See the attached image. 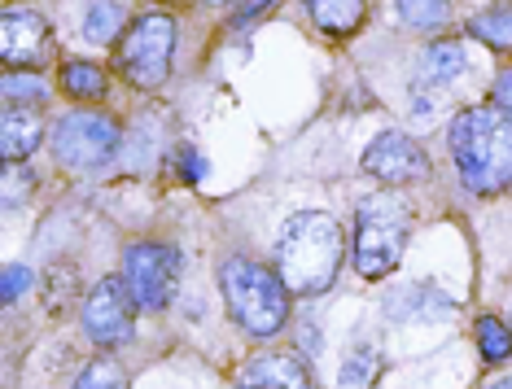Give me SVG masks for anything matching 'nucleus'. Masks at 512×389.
Listing matches in <instances>:
<instances>
[{
    "label": "nucleus",
    "instance_id": "423d86ee",
    "mask_svg": "<svg viewBox=\"0 0 512 389\" xmlns=\"http://www.w3.org/2000/svg\"><path fill=\"white\" fill-rule=\"evenodd\" d=\"M114 149H119V123L97 110H71L53 127L57 162H66V167H75V171L106 167L114 158Z\"/></svg>",
    "mask_w": 512,
    "mask_h": 389
},
{
    "label": "nucleus",
    "instance_id": "2eb2a0df",
    "mask_svg": "<svg viewBox=\"0 0 512 389\" xmlns=\"http://www.w3.org/2000/svg\"><path fill=\"white\" fill-rule=\"evenodd\" d=\"M464 49L456 40H442L434 44V49L425 53V62H421V75L429 79V84H451V79H460L464 75Z\"/></svg>",
    "mask_w": 512,
    "mask_h": 389
},
{
    "label": "nucleus",
    "instance_id": "6e6552de",
    "mask_svg": "<svg viewBox=\"0 0 512 389\" xmlns=\"http://www.w3.org/2000/svg\"><path fill=\"white\" fill-rule=\"evenodd\" d=\"M136 311H141V306H136L127 280L123 276H106L101 285H92V293L84 298L79 320H84L88 341H97V346H123V341L132 337V328H136Z\"/></svg>",
    "mask_w": 512,
    "mask_h": 389
},
{
    "label": "nucleus",
    "instance_id": "412c9836",
    "mask_svg": "<svg viewBox=\"0 0 512 389\" xmlns=\"http://www.w3.org/2000/svg\"><path fill=\"white\" fill-rule=\"evenodd\" d=\"M75 389H127V372L114 359H97V363H88V368L79 372Z\"/></svg>",
    "mask_w": 512,
    "mask_h": 389
},
{
    "label": "nucleus",
    "instance_id": "a878e982",
    "mask_svg": "<svg viewBox=\"0 0 512 389\" xmlns=\"http://www.w3.org/2000/svg\"><path fill=\"white\" fill-rule=\"evenodd\" d=\"M267 5H272V0H246V5H241V9H237V18H232V22H237V27H241V22H250L254 14H263V9H267Z\"/></svg>",
    "mask_w": 512,
    "mask_h": 389
},
{
    "label": "nucleus",
    "instance_id": "4be33fe9",
    "mask_svg": "<svg viewBox=\"0 0 512 389\" xmlns=\"http://www.w3.org/2000/svg\"><path fill=\"white\" fill-rule=\"evenodd\" d=\"M5 97H9V105H18V101H44V97H49V92H44V84H40V79H22V75H14V70H9V75H5Z\"/></svg>",
    "mask_w": 512,
    "mask_h": 389
},
{
    "label": "nucleus",
    "instance_id": "c85d7f7f",
    "mask_svg": "<svg viewBox=\"0 0 512 389\" xmlns=\"http://www.w3.org/2000/svg\"><path fill=\"white\" fill-rule=\"evenodd\" d=\"M211 5H228V0H211Z\"/></svg>",
    "mask_w": 512,
    "mask_h": 389
},
{
    "label": "nucleus",
    "instance_id": "0eeeda50",
    "mask_svg": "<svg viewBox=\"0 0 512 389\" xmlns=\"http://www.w3.org/2000/svg\"><path fill=\"white\" fill-rule=\"evenodd\" d=\"M123 280L141 311H162L180 280V250L162 241H136L123 250Z\"/></svg>",
    "mask_w": 512,
    "mask_h": 389
},
{
    "label": "nucleus",
    "instance_id": "1a4fd4ad",
    "mask_svg": "<svg viewBox=\"0 0 512 389\" xmlns=\"http://www.w3.org/2000/svg\"><path fill=\"white\" fill-rule=\"evenodd\" d=\"M364 171L381 184H416L429 175V153L403 132H381L364 149Z\"/></svg>",
    "mask_w": 512,
    "mask_h": 389
},
{
    "label": "nucleus",
    "instance_id": "f3484780",
    "mask_svg": "<svg viewBox=\"0 0 512 389\" xmlns=\"http://www.w3.org/2000/svg\"><path fill=\"white\" fill-rule=\"evenodd\" d=\"M377 372H381V359L372 346H355L346 355L342 372H337V389H372L377 385Z\"/></svg>",
    "mask_w": 512,
    "mask_h": 389
},
{
    "label": "nucleus",
    "instance_id": "bb28decb",
    "mask_svg": "<svg viewBox=\"0 0 512 389\" xmlns=\"http://www.w3.org/2000/svg\"><path fill=\"white\" fill-rule=\"evenodd\" d=\"M184 175H189V180H197V175H202V162H197L193 149H184Z\"/></svg>",
    "mask_w": 512,
    "mask_h": 389
},
{
    "label": "nucleus",
    "instance_id": "aec40b11",
    "mask_svg": "<svg viewBox=\"0 0 512 389\" xmlns=\"http://www.w3.org/2000/svg\"><path fill=\"white\" fill-rule=\"evenodd\" d=\"M477 350H482L486 363L512 359V333L495 320V315H482V320H477Z\"/></svg>",
    "mask_w": 512,
    "mask_h": 389
},
{
    "label": "nucleus",
    "instance_id": "9b49d317",
    "mask_svg": "<svg viewBox=\"0 0 512 389\" xmlns=\"http://www.w3.org/2000/svg\"><path fill=\"white\" fill-rule=\"evenodd\" d=\"M237 389H316V381L302 368V359L272 350V355H259L241 368Z\"/></svg>",
    "mask_w": 512,
    "mask_h": 389
},
{
    "label": "nucleus",
    "instance_id": "6ab92c4d",
    "mask_svg": "<svg viewBox=\"0 0 512 389\" xmlns=\"http://www.w3.org/2000/svg\"><path fill=\"white\" fill-rule=\"evenodd\" d=\"M394 5H399V18L412 31H442L451 18L447 0H394Z\"/></svg>",
    "mask_w": 512,
    "mask_h": 389
},
{
    "label": "nucleus",
    "instance_id": "5701e85b",
    "mask_svg": "<svg viewBox=\"0 0 512 389\" xmlns=\"http://www.w3.org/2000/svg\"><path fill=\"white\" fill-rule=\"evenodd\" d=\"M31 188H36V175L22 171L18 162H9V171H5V206L14 210L22 202V193H31Z\"/></svg>",
    "mask_w": 512,
    "mask_h": 389
},
{
    "label": "nucleus",
    "instance_id": "f03ea898",
    "mask_svg": "<svg viewBox=\"0 0 512 389\" xmlns=\"http://www.w3.org/2000/svg\"><path fill=\"white\" fill-rule=\"evenodd\" d=\"M447 145L469 193H499L512 184V119L495 105H473L456 114Z\"/></svg>",
    "mask_w": 512,
    "mask_h": 389
},
{
    "label": "nucleus",
    "instance_id": "a211bd4d",
    "mask_svg": "<svg viewBox=\"0 0 512 389\" xmlns=\"http://www.w3.org/2000/svg\"><path fill=\"white\" fill-rule=\"evenodd\" d=\"M62 88L79 101H97V97H106V70L92 66V62H66L62 66Z\"/></svg>",
    "mask_w": 512,
    "mask_h": 389
},
{
    "label": "nucleus",
    "instance_id": "ddd939ff",
    "mask_svg": "<svg viewBox=\"0 0 512 389\" xmlns=\"http://www.w3.org/2000/svg\"><path fill=\"white\" fill-rule=\"evenodd\" d=\"M307 14L316 18V27L342 35V31H355L364 22V0H302Z\"/></svg>",
    "mask_w": 512,
    "mask_h": 389
},
{
    "label": "nucleus",
    "instance_id": "9d476101",
    "mask_svg": "<svg viewBox=\"0 0 512 389\" xmlns=\"http://www.w3.org/2000/svg\"><path fill=\"white\" fill-rule=\"evenodd\" d=\"M0 53H5V66H44L53 57V31L49 22L31 9H5L0 18Z\"/></svg>",
    "mask_w": 512,
    "mask_h": 389
},
{
    "label": "nucleus",
    "instance_id": "f8f14e48",
    "mask_svg": "<svg viewBox=\"0 0 512 389\" xmlns=\"http://www.w3.org/2000/svg\"><path fill=\"white\" fill-rule=\"evenodd\" d=\"M40 140H44L40 110H31V105H5V114H0V158L5 162L31 158Z\"/></svg>",
    "mask_w": 512,
    "mask_h": 389
},
{
    "label": "nucleus",
    "instance_id": "f257e3e1",
    "mask_svg": "<svg viewBox=\"0 0 512 389\" xmlns=\"http://www.w3.org/2000/svg\"><path fill=\"white\" fill-rule=\"evenodd\" d=\"M342 267V223L324 210H298L276 237V271L289 293H324Z\"/></svg>",
    "mask_w": 512,
    "mask_h": 389
},
{
    "label": "nucleus",
    "instance_id": "cd10ccee",
    "mask_svg": "<svg viewBox=\"0 0 512 389\" xmlns=\"http://www.w3.org/2000/svg\"><path fill=\"white\" fill-rule=\"evenodd\" d=\"M491 389H512V376H504V381H495Z\"/></svg>",
    "mask_w": 512,
    "mask_h": 389
},
{
    "label": "nucleus",
    "instance_id": "20e7f679",
    "mask_svg": "<svg viewBox=\"0 0 512 389\" xmlns=\"http://www.w3.org/2000/svg\"><path fill=\"white\" fill-rule=\"evenodd\" d=\"M412 232V210L399 197H364L355 210V267L359 276L377 280L399 267Z\"/></svg>",
    "mask_w": 512,
    "mask_h": 389
},
{
    "label": "nucleus",
    "instance_id": "b1692460",
    "mask_svg": "<svg viewBox=\"0 0 512 389\" xmlns=\"http://www.w3.org/2000/svg\"><path fill=\"white\" fill-rule=\"evenodd\" d=\"M31 285V267H22V263H9L5 267V302H18V293Z\"/></svg>",
    "mask_w": 512,
    "mask_h": 389
},
{
    "label": "nucleus",
    "instance_id": "4468645a",
    "mask_svg": "<svg viewBox=\"0 0 512 389\" xmlns=\"http://www.w3.org/2000/svg\"><path fill=\"white\" fill-rule=\"evenodd\" d=\"M469 35L482 40L486 49H512V5H491L469 22Z\"/></svg>",
    "mask_w": 512,
    "mask_h": 389
},
{
    "label": "nucleus",
    "instance_id": "393cba45",
    "mask_svg": "<svg viewBox=\"0 0 512 389\" xmlns=\"http://www.w3.org/2000/svg\"><path fill=\"white\" fill-rule=\"evenodd\" d=\"M495 110H499V114H508V119H512V66L495 79Z\"/></svg>",
    "mask_w": 512,
    "mask_h": 389
},
{
    "label": "nucleus",
    "instance_id": "7ed1b4c3",
    "mask_svg": "<svg viewBox=\"0 0 512 389\" xmlns=\"http://www.w3.org/2000/svg\"><path fill=\"white\" fill-rule=\"evenodd\" d=\"M219 289L232 311V320L250 337H276L289 320V285L281 271L254 263V258H228L219 267Z\"/></svg>",
    "mask_w": 512,
    "mask_h": 389
},
{
    "label": "nucleus",
    "instance_id": "dca6fc26",
    "mask_svg": "<svg viewBox=\"0 0 512 389\" xmlns=\"http://www.w3.org/2000/svg\"><path fill=\"white\" fill-rule=\"evenodd\" d=\"M123 31V5L119 0H92L84 14V40L88 44H110Z\"/></svg>",
    "mask_w": 512,
    "mask_h": 389
},
{
    "label": "nucleus",
    "instance_id": "39448f33",
    "mask_svg": "<svg viewBox=\"0 0 512 389\" xmlns=\"http://www.w3.org/2000/svg\"><path fill=\"white\" fill-rule=\"evenodd\" d=\"M171 57H176V18L167 14L136 18L119 44V70L136 88H162Z\"/></svg>",
    "mask_w": 512,
    "mask_h": 389
}]
</instances>
